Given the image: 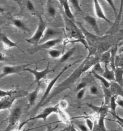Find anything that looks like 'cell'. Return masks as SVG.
Masks as SVG:
<instances>
[{"label":"cell","mask_w":123,"mask_h":131,"mask_svg":"<svg viewBox=\"0 0 123 131\" xmlns=\"http://www.w3.org/2000/svg\"><path fill=\"white\" fill-rule=\"evenodd\" d=\"M59 108L61 110L65 111V109L67 108L68 104L66 100H61L60 101V102L59 103Z\"/></svg>","instance_id":"ab89813d"},{"label":"cell","mask_w":123,"mask_h":131,"mask_svg":"<svg viewBox=\"0 0 123 131\" xmlns=\"http://www.w3.org/2000/svg\"><path fill=\"white\" fill-rule=\"evenodd\" d=\"M91 73L93 75V76L95 78H96L98 79L100 82H101L102 85L105 86V87L109 88L110 86V82H109L107 81L106 79L104 78L102 75H99L98 74L96 73L93 70H91Z\"/></svg>","instance_id":"cb8c5ba5"},{"label":"cell","mask_w":123,"mask_h":131,"mask_svg":"<svg viewBox=\"0 0 123 131\" xmlns=\"http://www.w3.org/2000/svg\"><path fill=\"white\" fill-rule=\"evenodd\" d=\"M111 57V49L108 50L102 54L99 61L100 62L104 63V64H109Z\"/></svg>","instance_id":"83f0119b"},{"label":"cell","mask_w":123,"mask_h":131,"mask_svg":"<svg viewBox=\"0 0 123 131\" xmlns=\"http://www.w3.org/2000/svg\"><path fill=\"white\" fill-rule=\"evenodd\" d=\"M110 89L114 95L120 96L123 98V87L115 82H110Z\"/></svg>","instance_id":"e0dca14e"},{"label":"cell","mask_w":123,"mask_h":131,"mask_svg":"<svg viewBox=\"0 0 123 131\" xmlns=\"http://www.w3.org/2000/svg\"><path fill=\"white\" fill-rule=\"evenodd\" d=\"M111 57L110 62V65L111 66L112 70H114L115 71L116 69V66H115V58L117 55V53L118 52V47L117 46H115V47L111 48Z\"/></svg>","instance_id":"7402d4cb"},{"label":"cell","mask_w":123,"mask_h":131,"mask_svg":"<svg viewBox=\"0 0 123 131\" xmlns=\"http://www.w3.org/2000/svg\"><path fill=\"white\" fill-rule=\"evenodd\" d=\"M6 60V55L4 53H3L2 52H1V58H0L1 62H2L3 61H4Z\"/></svg>","instance_id":"7dc6e473"},{"label":"cell","mask_w":123,"mask_h":131,"mask_svg":"<svg viewBox=\"0 0 123 131\" xmlns=\"http://www.w3.org/2000/svg\"><path fill=\"white\" fill-rule=\"evenodd\" d=\"M110 113H111V114L113 115V117H114L115 119H116L115 120H112L113 121H114L116 123H120L121 124H123V118H121L119 116H118V115L116 113H114L113 112H111L110 111H109Z\"/></svg>","instance_id":"f35d334b"},{"label":"cell","mask_w":123,"mask_h":131,"mask_svg":"<svg viewBox=\"0 0 123 131\" xmlns=\"http://www.w3.org/2000/svg\"><path fill=\"white\" fill-rule=\"evenodd\" d=\"M1 41L2 42V43L4 45V48L6 49H10L13 47H16L17 48L19 49L22 52L24 53V51L22 50V49L20 48L18 45L17 42H15L11 40L8 36L5 35V34L1 33Z\"/></svg>","instance_id":"5bb4252c"},{"label":"cell","mask_w":123,"mask_h":131,"mask_svg":"<svg viewBox=\"0 0 123 131\" xmlns=\"http://www.w3.org/2000/svg\"><path fill=\"white\" fill-rule=\"evenodd\" d=\"M90 93L92 95H97L99 94L98 88L94 84L91 85L90 87Z\"/></svg>","instance_id":"d590c367"},{"label":"cell","mask_w":123,"mask_h":131,"mask_svg":"<svg viewBox=\"0 0 123 131\" xmlns=\"http://www.w3.org/2000/svg\"><path fill=\"white\" fill-rule=\"evenodd\" d=\"M86 61V59H85L82 62L81 65L74 71V72L69 77L67 78L66 80L59 84L57 86L55 87L53 90H52L49 97L42 104V106H45L47 103L50 102L53 98L56 97L58 95L61 94L64 91L67 89H69L71 87V86L74 85L78 80V79L80 77L82 74L87 71V70L85 66Z\"/></svg>","instance_id":"6da1fadb"},{"label":"cell","mask_w":123,"mask_h":131,"mask_svg":"<svg viewBox=\"0 0 123 131\" xmlns=\"http://www.w3.org/2000/svg\"><path fill=\"white\" fill-rule=\"evenodd\" d=\"M76 124L78 127V130L79 131H90L86 125H85L83 123H77Z\"/></svg>","instance_id":"8d00e7d4"},{"label":"cell","mask_w":123,"mask_h":131,"mask_svg":"<svg viewBox=\"0 0 123 131\" xmlns=\"http://www.w3.org/2000/svg\"><path fill=\"white\" fill-rule=\"evenodd\" d=\"M26 7L29 12H34L35 6L33 3L30 1H27L26 2Z\"/></svg>","instance_id":"74e56055"},{"label":"cell","mask_w":123,"mask_h":131,"mask_svg":"<svg viewBox=\"0 0 123 131\" xmlns=\"http://www.w3.org/2000/svg\"><path fill=\"white\" fill-rule=\"evenodd\" d=\"M57 114L59 115V116L60 118L61 122L65 123L67 125H69L71 123L70 117H69V115L66 112H65L64 110H61L59 108Z\"/></svg>","instance_id":"d4e9b609"},{"label":"cell","mask_w":123,"mask_h":131,"mask_svg":"<svg viewBox=\"0 0 123 131\" xmlns=\"http://www.w3.org/2000/svg\"><path fill=\"white\" fill-rule=\"evenodd\" d=\"M33 63H32L29 64H26L24 65H21L13 66H5L3 67L2 70V72L0 75V78H3L8 76L11 74H16L19 73L21 71H24V70L26 68H28V67L29 65H31Z\"/></svg>","instance_id":"8992f818"},{"label":"cell","mask_w":123,"mask_h":131,"mask_svg":"<svg viewBox=\"0 0 123 131\" xmlns=\"http://www.w3.org/2000/svg\"><path fill=\"white\" fill-rule=\"evenodd\" d=\"M54 70H55L53 69H50V62H48V65H47V67H46L45 69L41 71H38L36 69L33 70L29 68H27L24 70V71H28L32 74H33L34 77V81L30 87L32 86L35 83L38 84L39 83H41V81L42 79L45 78V77L50 73L53 71H54Z\"/></svg>","instance_id":"5b68a950"},{"label":"cell","mask_w":123,"mask_h":131,"mask_svg":"<svg viewBox=\"0 0 123 131\" xmlns=\"http://www.w3.org/2000/svg\"><path fill=\"white\" fill-rule=\"evenodd\" d=\"M85 92H86V88L78 91V93L77 94V99L78 100L82 99L84 96V94H85Z\"/></svg>","instance_id":"60d3db41"},{"label":"cell","mask_w":123,"mask_h":131,"mask_svg":"<svg viewBox=\"0 0 123 131\" xmlns=\"http://www.w3.org/2000/svg\"><path fill=\"white\" fill-rule=\"evenodd\" d=\"M85 119V122L87 127L89 129L90 131H92L94 127L95 123L92 120V119L90 118H89V116H87L86 118Z\"/></svg>","instance_id":"e575fe53"},{"label":"cell","mask_w":123,"mask_h":131,"mask_svg":"<svg viewBox=\"0 0 123 131\" xmlns=\"http://www.w3.org/2000/svg\"><path fill=\"white\" fill-rule=\"evenodd\" d=\"M17 91L16 90H3L1 89L0 90V97L1 98H5L8 96H10L13 95L14 94H17Z\"/></svg>","instance_id":"f1b7e54d"},{"label":"cell","mask_w":123,"mask_h":131,"mask_svg":"<svg viewBox=\"0 0 123 131\" xmlns=\"http://www.w3.org/2000/svg\"><path fill=\"white\" fill-rule=\"evenodd\" d=\"M35 128H33V129H28V130H26V129H24L23 130H21V131H18V130H16L15 131H30V130H33V129H34Z\"/></svg>","instance_id":"816d5d0a"},{"label":"cell","mask_w":123,"mask_h":131,"mask_svg":"<svg viewBox=\"0 0 123 131\" xmlns=\"http://www.w3.org/2000/svg\"><path fill=\"white\" fill-rule=\"evenodd\" d=\"M107 115L101 114L99 116L98 122H96L97 126L100 131H108L105 125V119Z\"/></svg>","instance_id":"603a6c76"},{"label":"cell","mask_w":123,"mask_h":131,"mask_svg":"<svg viewBox=\"0 0 123 131\" xmlns=\"http://www.w3.org/2000/svg\"><path fill=\"white\" fill-rule=\"evenodd\" d=\"M59 110V105L58 103L55 106H49L45 108L41 113L37 115L34 117L29 118V119L27 120L26 121L27 122H29V121H31L42 119V120H43L44 122H45L50 115L52 114L53 113H58Z\"/></svg>","instance_id":"52a82bcc"},{"label":"cell","mask_w":123,"mask_h":131,"mask_svg":"<svg viewBox=\"0 0 123 131\" xmlns=\"http://www.w3.org/2000/svg\"><path fill=\"white\" fill-rule=\"evenodd\" d=\"M87 85V84L86 82H80L79 83H78V85L76 87V90L77 91H78L84 88H85L86 87Z\"/></svg>","instance_id":"7bdbcfd3"},{"label":"cell","mask_w":123,"mask_h":131,"mask_svg":"<svg viewBox=\"0 0 123 131\" xmlns=\"http://www.w3.org/2000/svg\"><path fill=\"white\" fill-rule=\"evenodd\" d=\"M63 41V39L61 38H57L52 40L46 41L45 42L40 44L35 47V48L32 49V53H34L39 51H41L44 49H50L54 47V46L57 45Z\"/></svg>","instance_id":"9c48e42d"},{"label":"cell","mask_w":123,"mask_h":131,"mask_svg":"<svg viewBox=\"0 0 123 131\" xmlns=\"http://www.w3.org/2000/svg\"><path fill=\"white\" fill-rule=\"evenodd\" d=\"M69 3L73 5L74 9L78 12H83L82 9L80 6V5L79 4V2L78 0H71L69 1Z\"/></svg>","instance_id":"836d02e7"},{"label":"cell","mask_w":123,"mask_h":131,"mask_svg":"<svg viewBox=\"0 0 123 131\" xmlns=\"http://www.w3.org/2000/svg\"><path fill=\"white\" fill-rule=\"evenodd\" d=\"M11 21L13 25L17 29L24 31L28 30V29L26 27L24 22L21 19L18 18H12L11 19Z\"/></svg>","instance_id":"4316f807"},{"label":"cell","mask_w":123,"mask_h":131,"mask_svg":"<svg viewBox=\"0 0 123 131\" xmlns=\"http://www.w3.org/2000/svg\"><path fill=\"white\" fill-rule=\"evenodd\" d=\"M59 2L60 3V4L62 5L65 14L67 18L74 22L75 16H74V14L72 13L70 9V6L69 5V1L61 0V1H59Z\"/></svg>","instance_id":"9a60e30c"},{"label":"cell","mask_w":123,"mask_h":131,"mask_svg":"<svg viewBox=\"0 0 123 131\" xmlns=\"http://www.w3.org/2000/svg\"><path fill=\"white\" fill-rule=\"evenodd\" d=\"M48 54L50 57L54 59L60 58L61 56V52L59 50L57 49H51L48 51Z\"/></svg>","instance_id":"4dcf8cb0"},{"label":"cell","mask_w":123,"mask_h":131,"mask_svg":"<svg viewBox=\"0 0 123 131\" xmlns=\"http://www.w3.org/2000/svg\"><path fill=\"white\" fill-rule=\"evenodd\" d=\"M102 89H103V93L104 94V99L103 105L105 106H109L111 98L114 95L112 94L110 88H108L105 87V86L102 85Z\"/></svg>","instance_id":"ffe728a7"},{"label":"cell","mask_w":123,"mask_h":131,"mask_svg":"<svg viewBox=\"0 0 123 131\" xmlns=\"http://www.w3.org/2000/svg\"><path fill=\"white\" fill-rule=\"evenodd\" d=\"M115 82L123 87V69L117 67L115 70Z\"/></svg>","instance_id":"44dd1931"},{"label":"cell","mask_w":123,"mask_h":131,"mask_svg":"<svg viewBox=\"0 0 123 131\" xmlns=\"http://www.w3.org/2000/svg\"></svg>","instance_id":"9f6ffc18"},{"label":"cell","mask_w":123,"mask_h":131,"mask_svg":"<svg viewBox=\"0 0 123 131\" xmlns=\"http://www.w3.org/2000/svg\"><path fill=\"white\" fill-rule=\"evenodd\" d=\"M93 3H94L95 14L96 16H97L99 18L102 19L106 21L107 22H108L109 24H113V22L111 21L104 14L103 9L102 8L98 1L95 0L93 1Z\"/></svg>","instance_id":"7c38bea8"},{"label":"cell","mask_w":123,"mask_h":131,"mask_svg":"<svg viewBox=\"0 0 123 131\" xmlns=\"http://www.w3.org/2000/svg\"><path fill=\"white\" fill-rule=\"evenodd\" d=\"M123 53V46H122L120 49L118 50V54H121Z\"/></svg>","instance_id":"f907efd6"},{"label":"cell","mask_w":123,"mask_h":131,"mask_svg":"<svg viewBox=\"0 0 123 131\" xmlns=\"http://www.w3.org/2000/svg\"><path fill=\"white\" fill-rule=\"evenodd\" d=\"M115 62L116 67H121L123 69V60H119L116 58Z\"/></svg>","instance_id":"bcb514c9"},{"label":"cell","mask_w":123,"mask_h":131,"mask_svg":"<svg viewBox=\"0 0 123 131\" xmlns=\"http://www.w3.org/2000/svg\"><path fill=\"white\" fill-rule=\"evenodd\" d=\"M117 96L116 95H113L111 98V101L109 104V107L111 110V111H110L114 113H116V109L118 106V104L117 103Z\"/></svg>","instance_id":"f546056e"},{"label":"cell","mask_w":123,"mask_h":131,"mask_svg":"<svg viewBox=\"0 0 123 131\" xmlns=\"http://www.w3.org/2000/svg\"><path fill=\"white\" fill-rule=\"evenodd\" d=\"M59 131H66V128H65L63 129L62 130H61Z\"/></svg>","instance_id":"db71d44e"},{"label":"cell","mask_w":123,"mask_h":131,"mask_svg":"<svg viewBox=\"0 0 123 131\" xmlns=\"http://www.w3.org/2000/svg\"><path fill=\"white\" fill-rule=\"evenodd\" d=\"M75 51V48H72L69 49L67 51H66L64 54H63L61 57H60L59 59V61L61 63H65V62L67 61L70 57H71Z\"/></svg>","instance_id":"484cf974"},{"label":"cell","mask_w":123,"mask_h":131,"mask_svg":"<svg viewBox=\"0 0 123 131\" xmlns=\"http://www.w3.org/2000/svg\"><path fill=\"white\" fill-rule=\"evenodd\" d=\"M60 34V32L52 28H47L44 35L40 41V44L43 43L46 41L57 39V37ZM39 44V45H40Z\"/></svg>","instance_id":"30bf717a"},{"label":"cell","mask_w":123,"mask_h":131,"mask_svg":"<svg viewBox=\"0 0 123 131\" xmlns=\"http://www.w3.org/2000/svg\"><path fill=\"white\" fill-rule=\"evenodd\" d=\"M23 95L22 94H16L8 96L5 98H1L0 101V110H11L12 106L13 104L17 98L22 97Z\"/></svg>","instance_id":"ba28073f"},{"label":"cell","mask_w":123,"mask_h":131,"mask_svg":"<svg viewBox=\"0 0 123 131\" xmlns=\"http://www.w3.org/2000/svg\"><path fill=\"white\" fill-rule=\"evenodd\" d=\"M47 12L50 16L54 18L56 15V9L53 5L49 4L47 7Z\"/></svg>","instance_id":"d6a6232c"},{"label":"cell","mask_w":123,"mask_h":131,"mask_svg":"<svg viewBox=\"0 0 123 131\" xmlns=\"http://www.w3.org/2000/svg\"><path fill=\"white\" fill-rule=\"evenodd\" d=\"M121 25L123 26V11H122V21H121Z\"/></svg>","instance_id":"f5cc1de1"},{"label":"cell","mask_w":123,"mask_h":131,"mask_svg":"<svg viewBox=\"0 0 123 131\" xmlns=\"http://www.w3.org/2000/svg\"><path fill=\"white\" fill-rule=\"evenodd\" d=\"M106 2L108 3V4H109V5L111 6V7H112V9H113L114 12L115 13V16H116L118 13H117V12L116 8L115 6V4H114V1H107Z\"/></svg>","instance_id":"b9f144b4"},{"label":"cell","mask_w":123,"mask_h":131,"mask_svg":"<svg viewBox=\"0 0 123 131\" xmlns=\"http://www.w3.org/2000/svg\"><path fill=\"white\" fill-rule=\"evenodd\" d=\"M123 1H122L121 2L119 12L118 13L117 16H115V22L113 24V25L112 29H111L110 31H114V30L117 29L121 25V21H122V11H123Z\"/></svg>","instance_id":"ac0fdd59"},{"label":"cell","mask_w":123,"mask_h":131,"mask_svg":"<svg viewBox=\"0 0 123 131\" xmlns=\"http://www.w3.org/2000/svg\"><path fill=\"white\" fill-rule=\"evenodd\" d=\"M66 128V131H79L78 129L74 126V124L71 123L69 125H68V126Z\"/></svg>","instance_id":"ee69618b"},{"label":"cell","mask_w":123,"mask_h":131,"mask_svg":"<svg viewBox=\"0 0 123 131\" xmlns=\"http://www.w3.org/2000/svg\"><path fill=\"white\" fill-rule=\"evenodd\" d=\"M116 58L119 60H123V53L121 54H119L116 56Z\"/></svg>","instance_id":"681fc988"},{"label":"cell","mask_w":123,"mask_h":131,"mask_svg":"<svg viewBox=\"0 0 123 131\" xmlns=\"http://www.w3.org/2000/svg\"><path fill=\"white\" fill-rule=\"evenodd\" d=\"M104 65V71L102 76L109 82H115V71L114 70L109 69L108 67V64H105Z\"/></svg>","instance_id":"d6986e66"},{"label":"cell","mask_w":123,"mask_h":131,"mask_svg":"<svg viewBox=\"0 0 123 131\" xmlns=\"http://www.w3.org/2000/svg\"><path fill=\"white\" fill-rule=\"evenodd\" d=\"M41 83L37 84L36 88L28 94V100H29V107L33 106L37 101L39 94L41 93Z\"/></svg>","instance_id":"8fae6325"},{"label":"cell","mask_w":123,"mask_h":131,"mask_svg":"<svg viewBox=\"0 0 123 131\" xmlns=\"http://www.w3.org/2000/svg\"><path fill=\"white\" fill-rule=\"evenodd\" d=\"M84 19L88 24L90 26L97 34H100V30L98 24L97 19L94 17L90 15H87L84 16Z\"/></svg>","instance_id":"2e32d148"},{"label":"cell","mask_w":123,"mask_h":131,"mask_svg":"<svg viewBox=\"0 0 123 131\" xmlns=\"http://www.w3.org/2000/svg\"><path fill=\"white\" fill-rule=\"evenodd\" d=\"M118 123V124H119V125H120V126H121V127H122V128H123V124H121V123Z\"/></svg>","instance_id":"11a10c76"},{"label":"cell","mask_w":123,"mask_h":131,"mask_svg":"<svg viewBox=\"0 0 123 131\" xmlns=\"http://www.w3.org/2000/svg\"><path fill=\"white\" fill-rule=\"evenodd\" d=\"M80 61V60H78V61H77L74 62L73 64H68V65H66L63 68V69L60 71V72L58 74L55 78L53 79V80H52L49 82L48 86L46 88V89L45 90L44 94L43 95L42 97H41V99L40 100V102L38 103V104H37V105L36 106V107L33 109V111L34 112H35H35L37 111L41 107L42 104L44 103V102L45 101V100L49 97V96L50 94V93H51V92L52 91V90L53 89V87L54 86V85L55 84L56 82L57 81L59 78L61 77V75L64 73L65 71H66V70H68L71 67H72L74 65L76 64L77 63H78V62H79Z\"/></svg>","instance_id":"7a4b0ae2"},{"label":"cell","mask_w":123,"mask_h":131,"mask_svg":"<svg viewBox=\"0 0 123 131\" xmlns=\"http://www.w3.org/2000/svg\"><path fill=\"white\" fill-rule=\"evenodd\" d=\"M47 28L46 22L41 17H40L36 32L32 37L27 39L26 41L30 45L37 46L40 44V41L43 37Z\"/></svg>","instance_id":"277c9868"},{"label":"cell","mask_w":123,"mask_h":131,"mask_svg":"<svg viewBox=\"0 0 123 131\" xmlns=\"http://www.w3.org/2000/svg\"><path fill=\"white\" fill-rule=\"evenodd\" d=\"M92 70H93L96 73L101 75H102L104 71V70L102 68V66L101 65V62L100 61L97 62L95 64L93 67Z\"/></svg>","instance_id":"1f68e13d"},{"label":"cell","mask_w":123,"mask_h":131,"mask_svg":"<svg viewBox=\"0 0 123 131\" xmlns=\"http://www.w3.org/2000/svg\"><path fill=\"white\" fill-rule=\"evenodd\" d=\"M22 113V111L20 107H16L12 109L8 117L3 121L7 122L8 125L3 131H12L19 123V119Z\"/></svg>","instance_id":"3957f363"},{"label":"cell","mask_w":123,"mask_h":131,"mask_svg":"<svg viewBox=\"0 0 123 131\" xmlns=\"http://www.w3.org/2000/svg\"><path fill=\"white\" fill-rule=\"evenodd\" d=\"M86 105L88 107H90V108L98 116L101 114L107 115L108 112H109L110 107L108 106H105L103 104L101 106H95L92 103H87Z\"/></svg>","instance_id":"4fadbf2b"},{"label":"cell","mask_w":123,"mask_h":131,"mask_svg":"<svg viewBox=\"0 0 123 131\" xmlns=\"http://www.w3.org/2000/svg\"><path fill=\"white\" fill-rule=\"evenodd\" d=\"M117 103L118 106H121L123 108V99H117Z\"/></svg>","instance_id":"c3c4849f"},{"label":"cell","mask_w":123,"mask_h":131,"mask_svg":"<svg viewBox=\"0 0 123 131\" xmlns=\"http://www.w3.org/2000/svg\"><path fill=\"white\" fill-rule=\"evenodd\" d=\"M58 126H59V125L57 124V125H56L55 126L53 127V126L52 125V124H49L47 125V129H46V131H54L57 128Z\"/></svg>","instance_id":"f6af8a7d"}]
</instances>
